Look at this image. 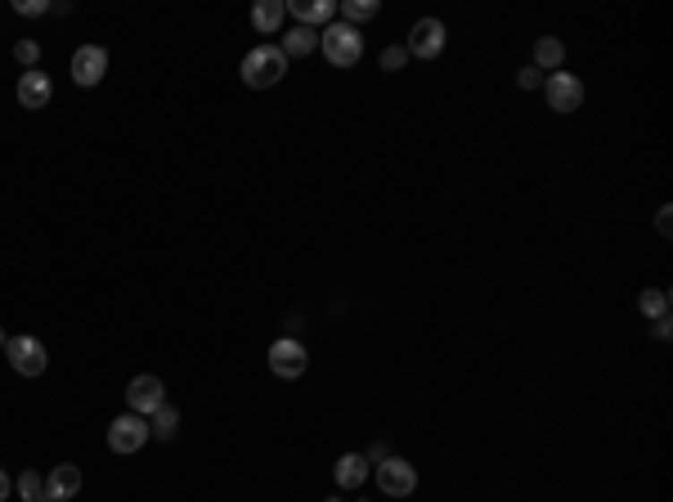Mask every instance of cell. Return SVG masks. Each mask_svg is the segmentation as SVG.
Here are the masks:
<instances>
[{"label": "cell", "instance_id": "cell-1", "mask_svg": "<svg viewBox=\"0 0 673 502\" xmlns=\"http://www.w3.org/2000/svg\"><path fill=\"white\" fill-rule=\"evenodd\" d=\"M319 46H323V59H328L332 68H355L360 55H364V37H360V28H351V23H328V28L319 32Z\"/></svg>", "mask_w": 673, "mask_h": 502}, {"label": "cell", "instance_id": "cell-2", "mask_svg": "<svg viewBox=\"0 0 673 502\" xmlns=\"http://www.w3.org/2000/svg\"><path fill=\"white\" fill-rule=\"evenodd\" d=\"M283 72H287V59H283V50H278V46H256V50L243 59V68H238V77H243L251 90H269V86H278V81H283Z\"/></svg>", "mask_w": 673, "mask_h": 502}, {"label": "cell", "instance_id": "cell-3", "mask_svg": "<svg viewBox=\"0 0 673 502\" xmlns=\"http://www.w3.org/2000/svg\"><path fill=\"white\" fill-rule=\"evenodd\" d=\"M149 435H153V430H149V417H140V413H122V417L108 421V448L122 453V457H126V453H140Z\"/></svg>", "mask_w": 673, "mask_h": 502}, {"label": "cell", "instance_id": "cell-4", "mask_svg": "<svg viewBox=\"0 0 673 502\" xmlns=\"http://www.w3.org/2000/svg\"><path fill=\"white\" fill-rule=\"evenodd\" d=\"M5 354H10V363H14L19 377H41L46 363H50V354H46V345L37 336H10Z\"/></svg>", "mask_w": 673, "mask_h": 502}, {"label": "cell", "instance_id": "cell-5", "mask_svg": "<svg viewBox=\"0 0 673 502\" xmlns=\"http://www.w3.org/2000/svg\"><path fill=\"white\" fill-rule=\"evenodd\" d=\"M310 368V354H305V345L301 341H292V336H283V341H274L269 345V372L274 377H301Z\"/></svg>", "mask_w": 673, "mask_h": 502}, {"label": "cell", "instance_id": "cell-6", "mask_svg": "<svg viewBox=\"0 0 673 502\" xmlns=\"http://www.w3.org/2000/svg\"><path fill=\"white\" fill-rule=\"evenodd\" d=\"M126 404H131V413L153 417V413L166 404V386H162V377H135V381L126 386Z\"/></svg>", "mask_w": 673, "mask_h": 502}, {"label": "cell", "instance_id": "cell-7", "mask_svg": "<svg viewBox=\"0 0 673 502\" xmlns=\"http://www.w3.org/2000/svg\"><path fill=\"white\" fill-rule=\"evenodd\" d=\"M378 484H382L387 498H409V493L418 489V471H413L405 457H387V462L378 466Z\"/></svg>", "mask_w": 673, "mask_h": 502}, {"label": "cell", "instance_id": "cell-8", "mask_svg": "<svg viewBox=\"0 0 673 502\" xmlns=\"http://www.w3.org/2000/svg\"><path fill=\"white\" fill-rule=\"evenodd\" d=\"M405 50L418 55V59H436V55L445 50V23H440V19H418Z\"/></svg>", "mask_w": 673, "mask_h": 502}, {"label": "cell", "instance_id": "cell-9", "mask_svg": "<svg viewBox=\"0 0 673 502\" xmlns=\"http://www.w3.org/2000/svg\"><path fill=\"white\" fill-rule=\"evenodd\" d=\"M104 72H108V50L104 46H81L72 55V81L77 86H99Z\"/></svg>", "mask_w": 673, "mask_h": 502}, {"label": "cell", "instance_id": "cell-10", "mask_svg": "<svg viewBox=\"0 0 673 502\" xmlns=\"http://www.w3.org/2000/svg\"><path fill=\"white\" fill-rule=\"evenodd\" d=\"M543 90H548V108H552V113H575V108L584 104V86H579V77H570V72H552Z\"/></svg>", "mask_w": 673, "mask_h": 502}, {"label": "cell", "instance_id": "cell-11", "mask_svg": "<svg viewBox=\"0 0 673 502\" xmlns=\"http://www.w3.org/2000/svg\"><path fill=\"white\" fill-rule=\"evenodd\" d=\"M46 493H50L55 502H72V498L81 493V471H77L72 462H59V466L50 471V480H46Z\"/></svg>", "mask_w": 673, "mask_h": 502}, {"label": "cell", "instance_id": "cell-12", "mask_svg": "<svg viewBox=\"0 0 673 502\" xmlns=\"http://www.w3.org/2000/svg\"><path fill=\"white\" fill-rule=\"evenodd\" d=\"M50 95H55V86H50V77H46V72H37V68H32V72H23V81H19V104H23V108H32V113H37V108H46V104H50Z\"/></svg>", "mask_w": 673, "mask_h": 502}, {"label": "cell", "instance_id": "cell-13", "mask_svg": "<svg viewBox=\"0 0 673 502\" xmlns=\"http://www.w3.org/2000/svg\"><path fill=\"white\" fill-rule=\"evenodd\" d=\"M332 480L342 484V489H360V484L369 480V457L342 453V457H336V466H332Z\"/></svg>", "mask_w": 673, "mask_h": 502}, {"label": "cell", "instance_id": "cell-14", "mask_svg": "<svg viewBox=\"0 0 673 502\" xmlns=\"http://www.w3.org/2000/svg\"><path fill=\"white\" fill-rule=\"evenodd\" d=\"M283 19H287L283 0H260V5H251V28L265 32V37H274V32L283 28Z\"/></svg>", "mask_w": 673, "mask_h": 502}, {"label": "cell", "instance_id": "cell-15", "mask_svg": "<svg viewBox=\"0 0 673 502\" xmlns=\"http://www.w3.org/2000/svg\"><path fill=\"white\" fill-rule=\"evenodd\" d=\"M278 50H283V59H305V55L319 50V32H314V28H292Z\"/></svg>", "mask_w": 673, "mask_h": 502}, {"label": "cell", "instance_id": "cell-16", "mask_svg": "<svg viewBox=\"0 0 673 502\" xmlns=\"http://www.w3.org/2000/svg\"><path fill=\"white\" fill-rule=\"evenodd\" d=\"M296 19H301V28H314V23H323L328 28V19H332V0H292V5H287Z\"/></svg>", "mask_w": 673, "mask_h": 502}, {"label": "cell", "instance_id": "cell-17", "mask_svg": "<svg viewBox=\"0 0 673 502\" xmlns=\"http://www.w3.org/2000/svg\"><path fill=\"white\" fill-rule=\"evenodd\" d=\"M561 59H566V46H561L557 37H539V46H534V68H561Z\"/></svg>", "mask_w": 673, "mask_h": 502}, {"label": "cell", "instance_id": "cell-18", "mask_svg": "<svg viewBox=\"0 0 673 502\" xmlns=\"http://www.w3.org/2000/svg\"><path fill=\"white\" fill-rule=\"evenodd\" d=\"M637 310H642L646 319H664V314H669V292H664V287H646V292L637 296Z\"/></svg>", "mask_w": 673, "mask_h": 502}, {"label": "cell", "instance_id": "cell-19", "mask_svg": "<svg viewBox=\"0 0 673 502\" xmlns=\"http://www.w3.org/2000/svg\"><path fill=\"white\" fill-rule=\"evenodd\" d=\"M149 430H153L158 439H175V430H180V413H175L171 404H162V408L153 413V421H149Z\"/></svg>", "mask_w": 673, "mask_h": 502}, {"label": "cell", "instance_id": "cell-20", "mask_svg": "<svg viewBox=\"0 0 673 502\" xmlns=\"http://www.w3.org/2000/svg\"><path fill=\"white\" fill-rule=\"evenodd\" d=\"M19 493H23L28 502H55V498L46 493V480H41L37 471H23V475H19Z\"/></svg>", "mask_w": 673, "mask_h": 502}, {"label": "cell", "instance_id": "cell-21", "mask_svg": "<svg viewBox=\"0 0 673 502\" xmlns=\"http://www.w3.org/2000/svg\"><path fill=\"white\" fill-rule=\"evenodd\" d=\"M342 14H346V23H351V28H355V23H369V19L378 14V0H346Z\"/></svg>", "mask_w": 673, "mask_h": 502}, {"label": "cell", "instance_id": "cell-22", "mask_svg": "<svg viewBox=\"0 0 673 502\" xmlns=\"http://www.w3.org/2000/svg\"><path fill=\"white\" fill-rule=\"evenodd\" d=\"M14 59H19V64L32 72V68L41 64V46H37V41H19V46H14Z\"/></svg>", "mask_w": 673, "mask_h": 502}, {"label": "cell", "instance_id": "cell-23", "mask_svg": "<svg viewBox=\"0 0 673 502\" xmlns=\"http://www.w3.org/2000/svg\"><path fill=\"white\" fill-rule=\"evenodd\" d=\"M405 59H409V50H400V46L382 50V72H400V68H405Z\"/></svg>", "mask_w": 673, "mask_h": 502}, {"label": "cell", "instance_id": "cell-24", "mask_svg": "<svg viewBox=\"0 0 673 502\" xmlns=\"http://www.w3.org/2000/svg\"><path fill=\"white\" fill-rule=\"evenodd\" d=\"M655 229H660L664 238L673 234V207H660V216H655Z\"/></svg>", "mask_w": 673, "mask_h": 502}, {"label": "cell", "instance_id": "cell-25", "mask_svg": "<svg viewBox=\"0 0 673 502\" xmlns=\"http://www.w3.org/2000/svg\"><path fill=\"white\" fill-rule=\"evenodd\" d=\"M46 0H19V14H46Z\"/></svg>", "mask_w": 673, "mask_h": 502}, {"label": "cell", "instance_id": "cell-26", "mask_svg": "<svg viewBox=\"0 0 673 502\" xmlns=\"http://www.w3.org/2000/svg\"><path fill=\"white\" fill-rule=\"evenodd\" d=\"M516 81H521V90H534V86H539V68H525Z\"/></svg>", "mask_w": 673, "mask_h": 502}, {"label": "cell", "instance_id": "cell-27", "mask_svg": "<svg viewBox=\"0 0 673 502\" xmlns=\"http://www.w3.org/2000/svg\"><path fill=\"white\" fill-rule=\"evenodd\" d=\"M651 323H655V336L664 341V336H669V314H664V319H651Z\"/></svg>", "mask_w": 673, "mask_h": 502}, {"label": "cell", "instance_id": "cell-28", "mask_svg": "<svg viewBox=\"0 0 673 502\" xmlns=\"http://www.w3.org/2000/svg\"><path fill=\"white\" fill-rule=\"evenodd\" d=\"M10 489H14V484H10V475H5V471H0V502H5V498H10Z\"/></svg>", "mask_w": 673, "mask_h": 502}, {"label": "cell", "instance_id": "cell-29", "mask_svg": "<svg viewBox=\"0 0 673 502\" xmlns=\"http://www.w3.org/2000/svg\"><path fill=\"white\" fill-rule=\"evenodd\" d=\"M0 345H10V336H5V328H0Z\"/></svg>", "mask_w": 673, "mask_h": 502}]
</instances>
